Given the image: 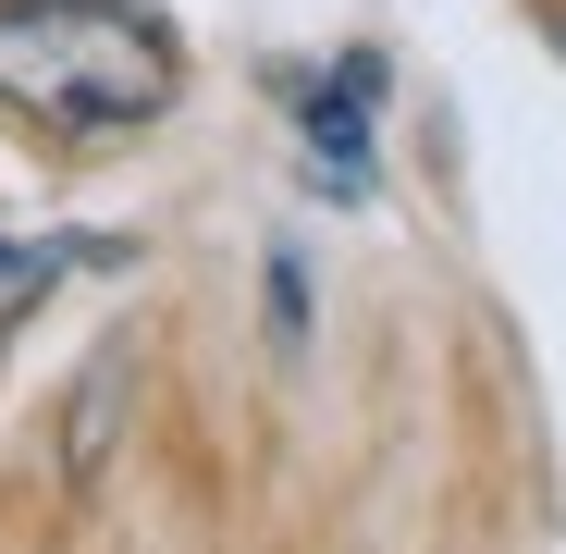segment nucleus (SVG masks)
Listing matches in <instances>:
<instances>
[{"label":"nucleus","instance_id":"nucleus-1","mask_svg":"<svg viewBox=\"0 0 566 554\" xmlns=\"http://www.w3.org/2000/svg\"><path fill=\"white\" fill-rule=\"evenodd\" d=\"M172 25L148 0H0V112L50 136H124L172 100Z\"/></svg>","mask_w":566,"mask_h":554},{"label":"nucleus","instance_id":"nucleus-2","mask_svg":"<svg viewBox=\"0 0 566 554\" xmlns=\"http://www.w3.org/2000/svg\"><path fill=\"white\" fill-rule=\"evenodd\" d=\"M369 100H382V62H369V50L308 100V148H321V173H345V185H357V160H369Z\"/></svg>","mask_w":566,"mask_h":554},{"label":"nucleus","instance_id":"nucleus-3","mask_svg":"<svg viewBox=\"0 0 566 554\" xmlns=\"http://www.w3.org/2000/svg\"><path fill=\"white\" fill-rule=\"evenodd\" d=\"M112 419H124V345H112V357L74 383V419H62V469H74V481L112 456Z\"/></svg>","mask_w":566,"mask_h":554},{"label":"nucleus","instance_id":"nucleus-4","mask_svg":"<svg viewBox=\"0 0 566 554\" xmlns=\"http://www.w3.org/2000/svg\"><path fill=\"white\" fill-rule=\"evenodd\" d=\"M554 38H566V25H554Z\"/></svg>","mask_w":566,"mask_h":554}]
</instances>
